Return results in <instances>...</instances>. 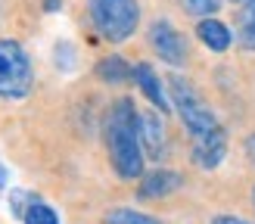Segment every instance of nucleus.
Returning <instances> with one entry per match:
<instances>
[{"label": "nucleus", "mask_w": 255, "mask_h": 224, "mask_svg": "<svg viewBox=\"0 0 255 224\" xmlns=\"http://www.w3.org/2000/svg\"><path fill=\"white\" fill-rule=\"evenodd\" d=\"M62 6V0H44V12H56Z\"/></svg>", "instance_id": "nucleus-17"}, {"label": "nucleus", "mask_w": 255, "mask_h": 224, "mask_svg": "<svg viewBox=\"0 0 255 224\" xmlns=\"http://www.w3.org/2000/svg\"><path fill=\"white\" fill-rule=\"evenodd\" d=\"M224 0H181V6L190 12V16H196V19H212L215 12L221 9Z\"/></svg>", "instance_id": "nucleus-15"}, {"label": "nucleus", "mask_w": 255, "mask_h": 224, "mask_svg": "<svg viewBox=\"0 0 255 224\" xmlns=\"http://www.w3.org/2000/svg\"><path fill=\"white\" fill-rule=\"evenodd\" d=\"M227 156V134H209V137H199V140H190V159L196 162V168H218Z\"/></svg>", "instance_id": "nucleus-8"}, {"label": "nucleus", "mask_w": 255, "mask_h": 224, "mask_svg": "<svg viewBox=\"0 0 255 224\" xmlns=\"http://www.w3.org/2000/svg\"><path fill=\"white\" fill-rule=\"evenodd\" d=\"M252 203H255V190H252Z\"/></svg>", "instance_id": "nucleus-20"}, {"label": "nucleus", "mask_w": 255, "mask_h": 224, "mask_svg": "<svg viewBox=\"0 0 255 224\" xmlns=\"http://www.w3.org/2000/svg\"><path fill=\"white\" fill-rule=\"evenodd\" d=\"M103 224H165V221L146 215V212H137V209H125V206H119V209H109L106 215H103Z\"/></svg>", "instance_id": "nucleus-13"}, {"label": "nucleus", "mask_w": 255, "mask_h": 224, "mask_svg": "<svg viewBox=\"0 0 255 224\" xmlns=\"http://www.w3.org/2000/svg\"><path fill=\"white\" fill-rule=\"evenodd\" d=\"M34 84V66L25 47L12 37H0V97L22 100Z\"/></svg>", "instance_id": "nucleus-4"}, {"label": "nucleus", "mask_w": 255, "mask_h": 224, "mask_svg": "<svg viewBox=\"0 0 255 224\" xmlns=\"http://www.w3.org/2000/svg\"><path fill=\"white\" fill-rule=\"evenodd\" d=\"M137 106L131 97H119L106 112V149L109 162L122 181H137L143 174V143L137 131Z\"/></svg>", "instance_id": "nucleus-1"}, {"label": "nucleus", "mask_w": 255, "mask_h": 224, "mask_svg": "<svg viewBox=\"0 0 255 224\" xmlns=\"http://www.w3.org/2000/svg\"><path fill=\"white\" fill-rule=\"evenodd\" d=\"M237 41L243 50L255 53V0H243L237 12Z\"/></svg>", "instance_id": "nucleus-12"}, {"label": "nucleus", "mask_w": 255, "mask_h": 224, "mask_svg": "<svg viewBox=\"0 0 255 224\" xmlns=\"http://www.w3.org/2000/svg\"><path fill=\"white\" fill-rule=\"evenodd\" d=\"M196 37L212 50V53H224V50H231V44H234L231 28H227L221 19H215V16L196 22Z\"/></svg>", "instance_id": "nucleus-10"}, {"label": "nucleus", "mask_w": 255, "mask_h": 224, "mask_svg": "<svg viewBox=\"0 0 255 224\" xmlns=\"http://www.w3.org/2000/svg\"><path fill=\"white\" fill-rule=\"evenodd\" d=\"M3 187H6V168L0 165V190H3Z\"/></svg>", "instance_id": "nucleus-18"}, {"label": "nucleus", "mask_w": 255, "mask_h": 224, "mask_svg": "<svg viewBox=\"0 0 255 224\" xmlns=\"http://www.w3.org/2000/svg\"><path fill=\"white\" fill-rule=\"evenodd\" d=\"M87 16L109 44H125L140 28V0H87Z\"/></svg>", "instance_id": "nucleus-3"}, {"label": "nucleus", "mask_w": 255, "mask_h": 224, "mask_svg": "<svg viewBox=\"0 0 255 224\" xmlns=\"http://www.w3.org/2000/svg\"><path fill=\"white\" fill-rule=\"evenodd\" d=\"M212 224H249L246 218H240V215H215Z\"/></svg>", "instance_id": "nucleus-16"}, {"label": "nucleus", "mask_w": 255, "mask_h": 224, "mask_svg": "<svg viewBox=\"0 0 255 224\" xmlns=\"http://www.w3.org/2000/svg\"><path fill=\"white\" fill-rule=\"evenodd\" d=\"M137 131H140V143H143V156L152 162H162L168 153V124H165V112L152 109H140L137 112Z\"/></svg>", "instance_id": "nucleus-6"}, {"label": "nucleus", "mask_w": 255, "mask_h": 224, "mask_svg": "<svg viewBox=\"0 0 255 224\" xmlns=\"http://www.w3.org/2000/svg\"><path fill=\"white\" fill-rule=\"evenodd\" d=\"M181 187H184V174H177L174 168H156V171L140 174L137 196L140 199H165V196L177 193Z\"/></svg>", "instance_id": "nucleus-7"}, {"label": "nucleus", "mask_w": 255, "mask_h": 224, "mask_svg": "<svg viewBox=\"0 0 255 224\" xmlns=\"http://www.w3.org/2000/svg\"><path fill=\"white\" fill-rule=\"evenodd\" d=\"M249 156H252V162H255V134L249 137Z\"/></svg>", "instance_id": "nucleus-19"}, {"label": "nucleus", "mask_w": 255, "mask_h": 224, "mask_svg": "<svg viewBox=\"0 0 255 224\" xmlns=\"http://www.w3.org/2000/svg\"><path fill=\"white\" fill-rule=\"evenodd\" d=\"M168 97H171V106L177 109V115H181V121H184V128L190 131V140H199V137L224 131L218 115L212 112V106L196 94V87L187 78L171 75L168 78Z\"/></svg>", "instance_id": "nucleus-2"}, {"label": "nucleus", "mask_w": 255, "mask_h": 224, "mask_svg": "<svg viewBox=\"0 0 255 224\" xmlns=\"http://www.w3.org/2000/svg\"><path fill=\"white\" fill-rule=\"evenodd\" d=\"M134 84L140 87V94H143L159 112L171 109V97L165 94V84H162V78L156 75V69H152L149 62H134Z\"/></svg>", "instance_id": "nucleus-9"}, {"label": "nucleus", "mask_w": 255, "mask_h": 224, "mask_svg": "<svg viewBox=\"0 0 255 224\" xmlns=\"http://www.w3.org/2000/svg\"><path fill=\"white\" fill-rule=\"evenodd\" d=\"M97 78L106 84H128L134 81V66L125 56H106L97 62Z\"/></svg>", "instance_id": "nucleus-11"}, {"label": "nucleus", "mask_w": 255, "mask_h": 224, "mask_svg": "<svg viewBox=\"0 0 255 224\" xmlns=\"http://www.w3.org/2000/svg\"><path fill=\"white\" fill-rule=\"evenodd\" d=\"M146 41H149L152 50H156V56H159L162 62H168V66H187V59H190L187 37L177 31L168 19H156V22H149V28H146Z\"/></svg>", "instance_id": "nucleus-5"}, {"label": "nucleus", "mask_w": 255, "mask_h": 224, "mask_svg": "<svg viewBox=\"0 0 255 224\" xmlns=\"http://www.w3.org/2000/svg\"><path fill=\"white\" fill-rule=\"evenodd\" d=\"M22 224H59V215L53 206H47L44 199H34V203L25 209Z\"/></svg>", "instance_id": "nucleus-14"}]
</instances>
